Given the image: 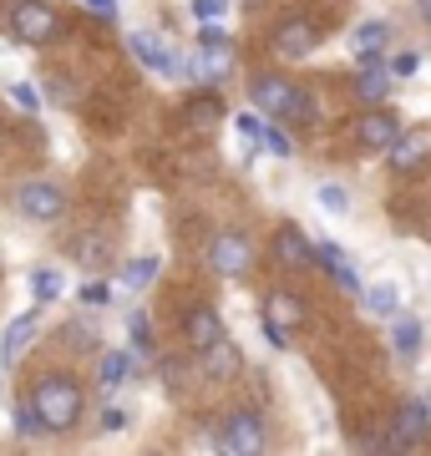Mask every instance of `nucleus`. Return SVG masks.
Masks as SVG:
<instances>
[{
	"instance_id": "1",
	"label": "nucleus",
	"mask_w": 431,
	"mask_h": 456,
	"mask_svg": "<svg viewBox=\"0 0 431 456\" xmlns=\"http://www.w3.org/2000/svg\"><path fill=\"white\" fill-rule=\"evenodd\" d=\"M31 401H36V411H41L46 431H71V426L82 421V386H77L71 375H41Z\"/></svg>"
},
{
	"instance_id": "2",
	"label": "nucleus",
	"mask_w": 431,
	"mask_h": 456,
	"mask_svg": "<svg viewBox=\"0 0 431 456\" xmlns=\"http://www.w3.org/2000/svg\"><path fill=\"white\" fill-rule=\"evenodd\" d=\"M218 452H244V456H259L269 446V431L259 421V411H229L218 421V436H214Z\"/></svg>"
},
{
	"instance_id": "3",
	"label": "nucleus",
	"mask_w": 431,
	"mask_h": 456,
	"mask_svg": "<svg viewBox=\"0 0 431 456\" xmlns=\"http://www.w3.org/2000/svg\"><path fill=\"white\" fill-rule=\"evenodd\" d=\"M431 431V406L427 401H401L396 421H391V436H386V452H411L421 446Z\"/></svg>"
},
{
	"instance_id": "4",
	"label": "nucleus",
	"mask_w": 431,
	"mask_h": 456,
	"mask_svg": "<svg viewBox=\"0 0 431 456\" xmlns=\"http://www.w3.org/2000/svg\"><path fill=\"white\" fill-rule=\"evenodd\" d=\"M127 46H133V56H137L142 66H148V71H158V77H173V82H183V77H188V82H199V77H193V61L178 66V56H173V51H167L163 41H158V36L133 31V36H127Z\"/></svg>"
},
{
	"instance_id": "5",
	"label": "nucleus",
	"mask_w": 431,
	"mask_h": 456,
	"mask_svg": "<svg viewBox=\"0 0 431 456\" xmlns=\"http://www.w3.org/2000/svg\"><path fill=\"white\" fill-rule=\"evenodd\" d=\"M11 31L26 46H46V41H56V11L41 5V0H20L16 11H11Z\"/></svg>"
},
{
	"instance_id": "6",
	"label": "nucleus",
	"mask_w": 431,
	"mask_h": 456,
	"mask_svg": "<svg viewBox=\"0 0 431 456\" xmlns=\"http://www.w3.org/2000/svg\"><path fill=\"white\" fill-rule=\"evenodd\" d=\"M208 264H214V274H224V279L249 274V264H254L249 239H244V233H218L214 244H208Z\"/></svg>"
},
{
	"instance_id": "7",
	"label": "nucleus",
	"mask_w": 431,
	"mask_h": 456,
	"mask_svg": "<svg viewBox=\"0 0 431 456\" xmlns=\"http://www.w3.org/2000/svg\"><path fill=\"white\" fill-rule=\"evenodd\" d=\"M20 213L31 218V224H56L61 213H67V193L56 188V183H26L20 188Z\"/></svg>"
},
{
	"instance_id": "8",
	"label": "nucleus",
	"mask_w": 431,
	"mask_h": 456,
	"mask_svg": "<svg viewBox=\"0 0 431 456\" xmlns=\"http://www.w3.org/2000/svg\"><path fill=\"white\" fill-rule=\"evenodd\" d=\"M315 46H320V31L305 16H289L274 26V56H284V61H299V56H310Z\"/></svg>"
},
{
	"instance_id": "9",
	"label": "nucleus",
	"mask_w": 431,
	"mask_h": 456,
	"mask_svg": "<svg viewBox=\"0 0 431 456\" xmlns=\"http://www.w3.org/2000/svg\"><path fill=\"white\" fill-rule=\"evenodd\" d=\"M274 259L284 269H320V244H310L295 224H280V233H274Z\"/></svg>"
},
{
	"instance_id": "10",
	"label": "nucleus",
	"mask_w": 431,
	"mask_h": 456,
	"mask_svg": "<svg viewBox=\"0 0 431 456\" xmlns=\"http://www.w3.org/2000/svg\"><path fill=\"white\" fill-rule=\"evenodd\" d=\"M295 92H299V86L289 82V77H269V71L249 82V102L259 107V112L280 117V122H284V112H289V102H295Z\"/></svg>"
},
{
	"instance_id": "11",
	"label": "nucleus",
	"mask_w": 431,
	"mask_h": 456,
	"mask_svg": "<svg viewBox=\"0 0 431 456\" xmlns=\"http://www.w3.org/2000/svg\"><path fill=\"white\" fill-rule=\"evenodd\" d=\"M396 132H401L396 112H381V107H370V112L355 117V142H361L365 152H386V147L396 142Z\"/></svg>"
},
{
	"instance_id": "12",
	"label": "nucleus",
	"mask_w": 431,
	"mask_h": 456,
	"mask_svg": "<svg viewBox=\"0 0 431 456\" xmlns=\"http://www.w3.org/2000/svg\"><path fill=\"white\" fill-rule=\"evenodd\" d=\"M431 158V132L416 127V132H396V142L386 147V163H391V173H411L416 163H427Z\"/></svg>"
},
{
	"instance_id": "13",
	"label": "nucleus",
	"mask_w": 431,
	"mask_h": 456,
	"mask_svg": "<svg viewBox=\"0 0 431 456\" xmlns=\"http://www.w3.org/2000/svg\"><path fill=\"white\" fill-rule=\"evenodd\" d=\"M199 360H203V375H208V380H233V375L244 370V355H239V345H233L229 335H218L214 345H203Z\"/></svg>"
},
{
	"instance_id": "14",
	"label": "nucleus",
	"mask_w": 431,
	"mask_h": 456,
	"mask_svg": "<svg viewBox=\"0 0 431 456\" xmlns=\"http://www.w3.org/2000/svg\"><path fill=\"white\" fill-rule=\"evenodd\" d=\"M229 66H233V46H229V41H199L193 77H203V82H218V77H229Z\"/></svg>"
},
{
	"instance_id": "15",
	"label": "nucleus",
	"mask_w": 431,
	"mask_h": 456,
	"mask_svg": "<svg viewBox=\"0 0 431 456\" xmlns=\"http://www.w3.org/2000/svg\"><path fill=\"white\" fill-rule=\"evenodd\" d=\"M386 41H391V20H365L350 31V56H361V61H381Z\"/></svg>"
},
{
	"instance_id": "16",
	"label": "nucleus",
	"mask_w": 431,
	"mask_h": 456,
	"mask_svg": "<svg viewBox=\"0 0 431 456\" xmlns=\"http://www.w3.org/2000/svg\"><path fill=\"white\" fill-rule=\"evenodd\" d=\"M218 335H224V325H218V314L208 310V305H193V310L183 314V340L193 345V350H203V345H214Z\"/></svg>"
},
{
	"instance_id": "17",
	"label": "nucleus",
	"mask_w": 431,
	"mask_h": 456,
	"mask_svg": "<svg viewBox=\"0 0 431 456\" xmlns=\"http://www.w3.org/2000/svg\"><path fill=\"white\" fill-rule=\"evenodd\" d=\"M36 320H41V314H36V310H26L20 320H11V325H5V340H0V365H5V370L16 365V360H20V350H26V340L36 335Z\"/></svg>"
},
{
	"instance_id": "18",
	"label": "nucleus",
	"mask_w": 431,
	"mask_h": 456,
	"mask_svg": "<svg viewBox=\"0 0 431 456\" xmlns=\"http://www.w3.org/2000/svg\"><path fill=\"white\" fill-rule=\"evenodd\" d=\"M320 269H325V274H335V284H340V289L361 294V274H355V259H350V254H340L335 244H320Z\"/></svg>"
},
{
	"instance_id": "19",
	"label": "nucleus",
	"mask_w": 431,
	"mask_h": 456,
	"mask_svg": "<svg viewBox=\"0 0 431 456\" xmlns=\"http://www.w3.org/2000/svg\"><path fill=\"white\" fill-rule=\"evenodd\" d=\"M264 314L274 320V325H284V330H299L305 325V305H299V294H289V289H274L264 299Z\"/></svg>"
},
{
	"instance_id": "20",
	"label": "nucleus",
	"mask_w": 431,
	"mask_h": 456,
	"mask_svg": "<svg viewBox=\"0 0 431 456\" xmlns=\"http://www.w3.org/2000/svg\"><path fill=\"white\" fill-rule=\"evenodd\" d=\"M386 92H391V66L361 61V77H355V97H361V102H381Z\"/></svg>"
},
{
	"instance_id": "21",
	"label": "nucleus",
	"mask_w": 431,
	"mask_h": 456,
	"mask_svg": "<svg viewBox=\"0 0 431 456\" xmlns=\"http://www.w3.org/2000/svg\"><path fill=\"white\" fill-rule=\"evenodd\" d=\"M183 117H188V127H193V132H208V127H218V117H224V107H218V97H214V92H203V97H193V102H188V112H183Z\"/></svg>"
},
{
	"instance_id": "22",
	"label": "nucleus",
	"mask_w": 431,
	"mask_h": 456,
	"mask_svg": "<svg viewBox=\"0 0 431 456\" xmlns=\"http://www.w3.org/2000/svg\"><path fill=\"white\" fill-rule=\"evenodd\" d=\"M71 254H77V264H82V269H107V259H112L107 239H97V233H82V239L71 244Z\"/></svg>"
},
{
	"instance_id": "23",
	"label": "nucleus",
	"mask_w": 431,
	"mask_h": 456,
	"mask_svg": "<svg viewBox=\"0 0 431 456\" xmlns=\"http://www.w3.org/2000/svg\"><path fill=\"white\" fill-rule=\"evenodd\" d=\"M365 310L376 314V320H391L401 310V289L396 284H376V289H365Z\"/></svg>"
},
{
	"instance_id": "24",
	"label": "nucleus",
	"mask_w": 431,
	"mask_h": 456,
	"mask_svg": "<svg viewBox=\"0 0 431 456\" xmlns=\"http://www.w3.org/2000/svg\"><path fill=\"white\" fill-rule=\"evenodd\" d=\"M158 269H163L158 254H142V259H133L127 269H122V284H127V289H148L152 279H158Z\"/></svg>"
},
{
	"instance_id": "25",
	"label": "nucleus",
	"mask_w": 431,
	"mask_h": 456,
	"mask_svg": "<svg viewBox=\"0 0 431 456\" xmlns=\"http://www.w3.org/2000/svg\"><path fill=\"white\" fill-rule=\"evenodd\" d=\"M127 370H133V365H127V355H122V350H107V355L97 360V380L107 386V391H112V386H122V380H127Z\"/></svg>"
},
{
	"instance_id": "26",
	"label": "nucleus",
	"mask_w": 431,
	"mask_h": 456,
	"mask_svg": "<svg viewBox=\"0 0 431 456\" xmlns=\"http://www.w3.org/2000/svg\"><path fill=\"white\" fill-rule=\"evenodd\" d=\"M391 345H396L401 360H416V350H421V325H416V320H396V330H391Z\"/></svg>"
},
{
	"instance_id": "27",
	"label": "nucleus",
	"mask_w": 431,
	"mask_h": 456,
	"mask_svg": "<svg viewBox=\"0 0 431 456\" xmlns=\"http://www.w3.org/2000/svg\"><path fill=\"white\" fill-rule=\"evenodd\" d=\"M259 147H264V152H274V158H289V152H295V142H289V132H284V127H274V122H269V127H259Z\"/></svg>"
},
{
	"instance_id": "28",
	"label": "nucleus",
	"mask_w": 431,
	"mask_h": 456,
	"mask_svg": "<svg viewBox=\"0 0 431 456\" xmlns=\"http://www.w3.org/2000/svg\"><path fill=\"white\" fill-rule=\"evenodd\" d=\"M127 335H133V350H142V355H152V350H158V335H152L148 314H133V320H127Z\"/></svg>"
},
{
	"instance_id": "29",
	"label": "nucleus",
	"mask_w": 431,
	"mask_h": 456,
	"mask_svg": "<svg viewBox=\"0 0 431 456\" xmlns=\"http://www.w3.org/2000/svg\"><path fill=\"white\" fill-rule=\"evenodd\" d=\"M31 294H36V305H51V299L61 294V279L51 274V269H36V274H31Z\"/></svg>"
},
{
	"instance_id": "30",
	"label": "nucleus",
	"mask_w": 431,
	"mask_h": 456,
	"mask_svg": "<svg viewBox=\"0 0 431 456\" xmlns=\"http://www.w3.org/2000/svg\"><path fill=\"white\" fill-rule=\"evenodd\" d=\"M16 431H20V436H41V431H46V421H41L36 401H20V406H16Z\"/></svg>"
},
{
	"instance_id": "31",
	"label": "nucleus",
	"mask_w": 431,
	"mask_h": 456,
	"mask_svg": "<svg viewBox=\"0 0 431 456\" xmlns=\"http://www.w3.org/2000/svg\"><path fill=\"white\" fill-rule=\"evenodd\" d=\"M284 122H295V127H310V122H315V97H310V92H295V102H289Z\"/></svg>"
},
{
	"instance_id": "32",
	"label": "nucleus",
	"mask_w": 431,
	"mask_h": 456,
	"mask_svg": "<svg viewBox=\"0 0 431 456\" xmlns=\"http://www.w3.org/2000/svg\"><path fill=\"white\" fill-rule=\"evenodd\" d=\"M11 102H16L20 112H41V92H36L31 82H16V86H11Z\"/></svg>"
},
{
	"instance_id": "33",
	"label": "nucleus",
	"mask_w": 431,
	"mask_h": 456,
	"mask_svg": "<svg viewBox=\"0 0 431 456\" xmlns=\"http://www.w3.org/2000/svg\"><path fill=\"white\" fill-rule=\"evenodd\" d=\"M320 203H325L330 213H346L350 208V193L340 188V183H325V188H320Z\"/></svg>"
},
{
	"instance_id": "34",
	"label": "nucleus",
	"mask_w": 431,
	"mask_h": 456,
	"mask_svg": "<svg viewBox=\"0 0 431 456\" xmlns=\"http://www.w3.org/2000/svg\"><path fill=\"white\" fill-rule=\"evenodd\" d=\"M259 330H264L269 350H289V330H284V325H274V320H269V314H259Z\"/></svg>"
},
{
	"instance_id": "35",
	"label": "nucleus",
	"mask_w": 431,
	"mask_h": 456,
	"mask_svg": "<svg viewBox=\"0 0 431 456\" xmlns=\"http://www.w3.org/2000/svg\"><path fill=\"white\" fill-rule=\"evenodd\" d=\"M391 77H416V66H421V56H416V51H401V56H391Z\"/></svg>"
},
{
	"instance_id": "36",
	"label": "nucleus",
	"mask_w": 431,
	"mask_h": 456,
	"mask_svg": "<svg viewBox=\"0 0 431 456\" xmlns=\"http://www.w3.org/2000/svg\"><path fill=\"white\" fill-rule=\"evenodd\" d=\"M82 299H86V305H112V284L92 279V284H82Z\"/></svg>"
},
{
	"instance_id": "37",
	"label": "nucleus",
	"mask_w": 431,
	"mask_h": 456,
	"mask_svg": "<svg viewBox=\"0 0 431 456\" xmlns=\"http://www.w3.org/2000/svg\"><path fill=\"white\" fill-rule=\"evenodd\" d=\"M102 431H127V411L107 406V411H102Z\"/></svg>"
},
{
	"instance_id": "38",
	"label": "nucleus",
	"mask_w": 431,
	"mask_h": 456,
	"mask_svg": "<svg viewBox=\"0 0 431 456\" xmlns=\"http://www.w3.org/2000/svg\"><path fill=\"white\" fill-rule=\"evenodd\" d=\"M259 127H264V122H259L254 112H244V117H239V132H244V137H259Z\"/></svg>"
},
{
	"instance_id": "39",
	"label": "nucleus",
	"mask_w": 431,
	"mask_h": 456,
	"mask_svg": "<svg viewBox=\"0 0 431 456\" xmlns=\"http://www.w3.org/2000/svg\"><path fill=\"white\" fill-rule=\"evenodd\" d=\"M86 5H92V11H97V16H107V20L117 16V0H86Z\"/></svg>"
},
{
	"instance_id": "40",
	"label": "nucleus",
	"mask_w": 431,
	"mask_h": 456,
	"mask_svg": "<svg viewBox=\"0 0 431 456\" xmlns=\"http://www.w3.org/2000/svg\"><path fill=\"white\" fill-rule=\"evenodd\" d=\"M193 11H199L203 20H214L218 16V0H193Z\"/></svg>"
},
{
	"instance_id": "41",
	"label": "nucleus",
	"mask_w": 431,
	"mask_h": 456,
	"mask_svg": "<svg viewBox=\"0 0 431 456\" xmlns=\"http://www.w3.org/2000/svg\"><path fill=\"white\" fill-rule=\"evenodd\" d=\"M416 11H421V20L431 26V0H416Z\"/></svg>"
},
{
	"instance_id": "42",
	"label": "nucleus",
	"mask_w": 431,
	"mask_h": 456,
	"mask_svg": "<svg viewBox=\"0 0 431 456\" xmlns=\"http://www.w3.org/2000/svg\"><path fill=\"white\" fill-rule=\"evenodd\" d=\"M0 127H5V117H0Z\"/></svg>"
}]
</instances>
